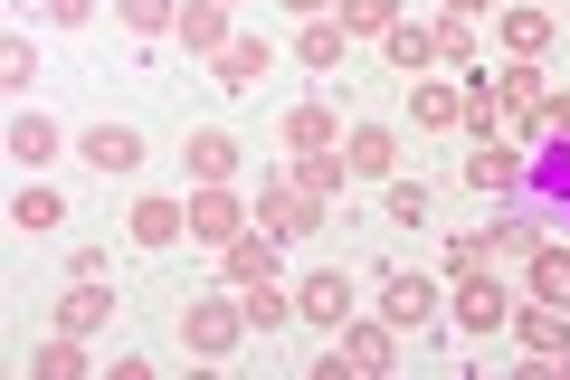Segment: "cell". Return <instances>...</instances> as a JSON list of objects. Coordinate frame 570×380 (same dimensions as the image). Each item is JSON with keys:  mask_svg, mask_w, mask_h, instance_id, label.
Wrapping results in <instances>:
<instances>
[{"mask_svg": "<svg viewBox=\"0 0 570 380\" xmlns=\"http://www.w3.org/2000/svg\"><path fill=\"white\" fill-rule=\"evenodd\" d=\"M390 361H400V323H381V314H352L343 333H333V352L314 361V380H381Z\"/></svg>", "mask_w": 570, "mask_h": 380, "instance_id": "cell-1", "label": "cell"}, {"mask_svg": "<svg viewBox=\"0 0 570 380\" xmlns=\"http://www.w3.org/2000/svg\"><path fill=\"white\" fill-rule=\"evenodd\" d=\"M238 342H247L238 285H219V295H190V304H181V352H190V361H228Z\"/></svg>", "mask_w": 570, "mask_h": 380, "instance_id": "cell-2", "label": "cell"}, {"mask_svg": "<svg viewBox=\"0 0 570 380\" xmlns=\"http://www.w3.org/2000/svg\"><path fill=\"white\" fill-rule=\"evenodd\" d=\"M532 181V134H494L466 153V191H485V201H513Z\"/></svg>", "mask_w": 570, "mask_h": 380, "instance_id": "cell-3", "label": "cell"}, {"mask_svg": "<svg viewBox=\"0 0 570 380\" xmlns=\"http://www.w3.org/2000/svg\"><path fill=\"white\" fill-rule=\"evenodd\" d=\"M381 323H400V333H428V323L448 314V285L419 276V266H400V276H381V304H371Z\"/></svg>", "mask_w": 570, "mask_h": 380, "instance_id": "cell-4", "label": "cell"}, {"mask_svg": "<svg viewBox=\"0 0 570 380\" xmlns=\"http://www.w3.org/2000/svg\"><path fill=\"white\" fill-rule=\"evenodd\" d=\"M448 323H456V333H475V342L504 333V323H513L504 276H494V266H485V276H456V285H448Z\"/></svg>", "mask_w": 570, "mask_h": 380, "instance_id": "cell-5", "label": "cell"}, {"mask_svg": "<svg viewBox=\"0 0 570 380\" xmlns=\"http://www.w3.org/2000/svg\"><path fill=\"white\" fill-rule=\"evenodd\" d=\"M352 314H362V285H352L343 266H314V276L295 285V323H314V333H343Z\"/></svg>", "mask_w": 570, "mask_h": 380, "instance_id": "cell-6", "label": "cell"}, {"mask_svg": "<svg viewBox=\"0 0 570 380\" xmlns=\"http://www.w3.org/2000/svg\"><path fill=\"white\" fill-rule=\"evenodd\" d=\"M257 228H266V238H314V228H324V201H314L305 181H285V172H266V201H257Z\"/></svg>", "mask_w": 570, "mask_h": 380, "instance_id": "cell-7", "label": "cell"}, {"mask_svg": "<svg viewBox=\"0 0 570 380\" xmlns=\"http://www.w3.org/2000/svg\"><path fill=\"white\" fill-rule=\"evenodd\" d=\"M77 162H86V172H105V181H134L142 172V134L105 115V124H86V134H77Z\"/></svg>", "mask_w": 570, "mask_h": 380, "instance_id": "cell-8", "label": "cell"}, {"mask_svg": "<svg viewBox=\"0 0 570 380\" xmlns=\"http://www.w3.org/2000/svg\"><path fill=\"white\" fill-rule=\"evenodd\" d=\"M238 228H257V210L238 191H190V247H228Z\"/></svg>", "mask_w": 570, "mask_h": 380, "instance_id": "cell-9", "label": "cell"}, {"mask_svg": "<svg viewBox=\"0 0 570 380\" xmlns=\"http://www.w3.org/2000/svg\"><path fill=\"white\" fill-rule=\"evenodd\" d=\"M181 172H190V191H228V181H238V134L200 124V134L181 143Z\"/></svg>", "mask_w": 570, "mask_h": 380, "instance_id": "cell-10", "label": "cell"}, {"mask_svg": "<svg viewBox=\"0 0 570 380\" xmlns=\"http://www.w3.org/2000/svg\"><path fill=\"white\" fill-rule=\"evenodd\" d=\"M513 342H523L532 361H570V304H513Z\"/></svg>", "mask_w": 570, "mask_h": 380, "instance_id": "cell-11", "label": "cell"}, {"mask_svg": "<svg viewBox=\"0 0 570 380\" xmlns=\"http://www.w3.org/2000/svg\"><path fill=\"white\" fill-rule=\"evenodd\" d=\"M276 77V48L266 39H228L219 58H209V86H228V96H247V86H266Z\"/></svg>", "mask_w": 570, "mask_h": 380, "instance_id": "cell-12", "label": "cell"}, {"mask_svg": "<svg viewBox=\"0 0 570 380\" xmlns=\"http://www.w3.org/2000/svg\"><path fill=\"white\" fill-rule=\"evenodd\" d=\"M124 238H134V247H181V238H190V201H163V191H153V201H134Z\"/></svg>", "mask_w": 570, "mask_h": 380, "instance_id": "cell-13", "label": "cell"}, {"mask_svg": "<svg viewBox=\"0 0 570 380\" xmlns=\"http://www.w3.org/2000/svg\"><path fill=\"white\" fill-rule=\"evenodd\" d=\"M105 323H115V285H105V276H67L58 333H105Z\"/></svg>", "mask_w": 570, "mask_h": 380, "instance_id": "cell-14", "label": "cell"}, {"mask_svg": "<svg viewBox=\"0 0 570 380\" xmlns=\"http://www.w3.org/2000/svg\"><path fill=\"white\" fill-rule=\"evenodd\" d=\"M409 115H419V134H456V124H466V86H448V77H409Z\"/></svg>", "mask_w": 570, "mask_h": 380, "instance_id": "cell-15", "label": "cell"}, {"mask_svg": "<svg viewBox=\"0 0 570 380\" xmlns=\"http://www.w3.org/2000/svg\"><path fill=\"white\" fill-rule=\"evenodd\" d=\"M276 247H285V238H266V228H238V238L219 247V285H257V276H276Z\"/></svg>", "mask_w": 570, "mask_h": 380, "instance_id": "cell-16", "label": "cell"}, {"mask_svg": "<svg viewBox=\"0 0 570 380\" xmlns=\"http://www.w3.org/2000/svg\"><path fill=\"white\" fill-rule=\"evenodd\" d=\"M276 143L285 153H333V143H343V115H333V105H285Z\"/></svg>", "mask_w": 570, "mask_h": 380, "instance_id": "cell-17", "label": "cell"}, {"mask_svg": "<svg viewBox=\"0 0 570 380\" xmlns=\"http://www.w3.org/2000/svg\"><path fill=\"white\" fill-rule=\"evenodd\" d=\"M171 39H181L190 58H219V48L238 39V29H228V0H181V29H171Z\"/></svg>", "mask_w": 570, "mask_h": 380, "instance_id": "cell-18", "label": "cell"}, {"mask_svg": "<svg viewBox=\"0 0 570 380\" xmlns=\"http://www.w3.org/2000/svg\"><path fill=\"white\" fill-rule=\"evenodd\" d=\"M343 153H352V181H390L400 172V134H390V124H352Z\"/></svg>", "mask_w": 570, "mask_h": 380, "instance_id": "cell-19", "label": "cell"}, {"mask_svg": "<svg viewBox=\"0 0 570 380\" xmlns=\"http://www.w3.org/2000/svg\"><path fill=\"white\" fill-rule=\"evenodd\" d=\"M494 77V105H504L513 124H532V105H542V58H504V67H485Z\"/></svg>", "mask_w": 570, "mask_h": 380, "instance_id": "cell-20", "label": "cell"}, {"mask_svg": "<svg viewBox=\"0 0 570 380\" xmlns=\"http://www.w3.org/2000/svg\"><path fill=\"white\" fill-rule=\"evenodd\" d=\"M238 304H247V333H276V323H295V285H285V276L238 285Z\"/></svg>", "mask_w": 570, "mask_h": 380, "instance_id": "cell-21", "label": "cell"}, {"mask_svg": "<svg viewBox=\"0 0 570 380\" xmlns=\"http://www.w3.org/2000/svg\"><path fill=\"white\" fill-rule=\"evenodd\" d=\"M523 276H532V295H542V304H570V238H542L523 257Z\"/></svg>", "mask_w": 570, "mask_h": 380, "instance_id": "cell-22", "label": "cell"}, {"mask_svg": "<svg viewBox=\"0 0 570 380\" xmlns=\"http://www.w3.org/2000/svg\"><path fill=\"white\" fill-rule=\"evenodd\" d=\"M494 29H504V58H542L551 48V10H523V0L494 10Z\"/></svg>", "mask_w": 570, "mask_h": 380, "instance_id": "cell-23", "label": "cell"}, {"mask_svg": "<svg viewBox=\"0 0 570 380\" xmlns=\"http://www.w3.org/2000/svg\"><path fill=\"white\" fill-rule=\"evenodd\" d=\"M285 181H305L314 201H333V191L352 181V153H343V143H333V153H295V162H285Z\"/></svg>", "mask_w": 570, "mask_h": 380, "instance_id": "cell-24", "label": "cell"}, {"mask_svg": "<svg viewBox=\"0 0 570 380\" xmlns=\"http://www.w3.org/2000/svg\"><path fill=\"white\" fill-rule=\"evenodd\" d=\"M10 153H20L29 172H48V162L67 153V134H58V124H48V115H20V124H10Z\"/></svg>", "mask_w": 570, "mask_h": 380, "instance_id": "cell-25", "label": "cell"}, {"mask_svg": "<svg viewBox=\"0 0 570 380\" xmlns=\"http://www.w3.org/2000/svg\"><path fill=\"white\" fill-rule=\"evenodd\" d=\"M343 48H352V29H343V20H305V39H295V58H305L314 77H333V67H343Z\"/></svg>", "mask_w": 570, "mask_h": 380, "instance_id": "cell-26", "label": "cell"}, {"mask_svg": "<svg viewBox=\"0 0 570 380\" xmlns=\"http://www.w3.org/2000/svg\"><path fill=\"white\" fill-rule=\"evenodd\" d=\"M381 48H390V67H400V77H428V67H438V39H428V20H400Z\"/></svg>", "mask_w": 570, "mask_h": 380, "instance_id": "cell-27", "label": "cell"}, {"mask_svg": "<svg viewBox=\"0 0 570 380\" xmlns=\"http://www.w3.org/2000/svg\"><path fill=\"white\" fill-rule=\"evenodd\" d=\"M29 371L39 380H86V333H48L39 352H29Z\"/></svg>", "mask_w": 570, "mask_h": 380, "instance_id": "cell-28", "label": "cell"}, {"mask_svg": "<svg viewBox=\"0 0 570 380\" xmlns=\"http://www.w3.org/2000/svg\"><path fill=\"white\" fill-rule=\"evenodd\" d=\"M494 257H504V247H494V228H456V238H448V285H456V276H485Z\"/></svg>", "mask_w": 570, "mask_h": 380, "instance_id": "cell-29", "label": "cell"}, {"mask_svg": "<svg viewBox=\"0 0 570 380\" xmlns=\"http://www.w3.org/2000/svg\"><path fill=\"white\" fill-rule=\"evenodd\" d=\"M115 20L134 29V39H171V29H181V0H115Z\"/></svg>", "mask_w": 570, "mask_h": 380, "instance_id": "cell-30", "label": "cell"}, {"mask_svg": "<svg viewBox=\"0 0 570 380\" xmlns=\"http://www.w3.org/2000/svg\"><path fill=\"white\" fill-rule=\"evenodd\" d=\"M58 220H67V201L48 191V181H29L20 201H10V228H29V238H39V228H58Z\"/></svg>", "mask_w": 570, "mask_h": 380, "instance_id": "cell-31", "label": "cell"}, {"mask_svg": "<svg viewBox=\"0 0 570 380\" xmlns=\"http://www.w3.org/2000/svg\"><path fill=\"white\" fill-rule=\"evenodd\" d=\"M333 20H343L352 39H390V29H400V0H343Z\"/></svg>", "mask_w": 570, "mask_h": 380, "instance_id": "cell-32", "label": "cell"}, {"mask_svg": "<svg viewBox=\"0 0 570 380\" xmlns=\"http://www.w3.org/2000/svg\"><path fill=\"white\" fill-rule=\"evenodd\" d=\"M0 86H39V39H29V29L0 39Z\"/></svg>", "mask_w": 570, "mask_h": 380, "instance_id": "cell-33", "label": "cell"}, {"mask_svg": "<svg viewBox=\"0 0 570 380\" xmlns=\"http://www.w3.org/2000/svg\"><path fill=\"white\" fill-rule=\"evenodd\" d=\"M381 210H390V220H400V228H428V181H400V172H390Z\"/></svg>", "mask_w": 570, "mask_h": 380, "instance_id": "cell-34", "label": "cell"}, {"mask_svg": "<svg viewBox=\"0 0 570 380\" xmlns=\"http://www.w3.org/2000/svg\"><path fill=\"white\" fill-rule=\"evenodd\" d=\"M438 39V67H475V20H428Z\"/></svg>", "mask_w": 570, "mask_h": 380, "instance_id": "cell-35", "label": "cell"}, {"mask_svg": "<svg viewBox=\"0 0 570 380\" xmlns=\"http://www.w3.org/2000/svg\"><path fill=\"white\" fill-rule=\"evenodd\" d=\"M532 134H542V143H570V86H542V105H532Z\"/></svg>", "mask_w": 570, "mask_h": 380, "instance_id": "cell-36", "label": "cell"}, {"mask_svg": "<svg viewBox=\"0 0 570 380\" xmlns=\"http://www.w3.org/2000/svg\"><path fill=\"white\" fill-rule=\"evenodd\" d=\"M494 247H504V257H532V247H542V220H523V210H504V220H494Z\"/></svg>", "mask_w": 570, "mask_h": 380, "instance_id": "cell-37", "label": "cell"}, {"mask_svg": "<svg viewBox=\"0 0 570 380\" xmlns=\"http://www.w3.org/2000/svg\"><path fill=\"white\" fill-rule=\"evenodd\" d=\"M39 10H48V29H86L96 20V0H39Z\"/></svg>", "mask_w": 570, "mask_h": 380, "instance_id": "cell-38", "label": "cell"}, {"mask_svg": "<svg viewBox=\"0 0 570 380\" xmlns=\"http://www.w3.org/2000/svg\"><path fill=\"white\" fill-rule=\"evenodd\" d=\"M276 10H295V20H333L343 0H276Z\"/></svg>", "mask_w": 570, "mask_h": 380, "instance_id": "cell-39", "label": "cell"}, {"mask_svg": "<svg viewBox=\"0 0 570 380\" xmlns=\"http://www.w3.org/2000/svg\"><path fill=\"white\" fill-rule=\"evenodd\" d=\"M448 20H494V0H438Z\"/></svg>", "mask_w": 570, "mask_h": 380, "instance_id": "cell-40", "label": "cell"}, {"mask_svg": "<svg viewBox=\"0 0 570 380\" xmlns=\"http://www.w3.org/2000/svg\"><path fill=\"white\" fill-rule=\"evenodd\" d=\"M228 10H238V0H228Z\"/></svg>", "mask_w": 570, "mask_h": 380, "instance_id": "cell-41", "label": "cell"}]
</instances>
